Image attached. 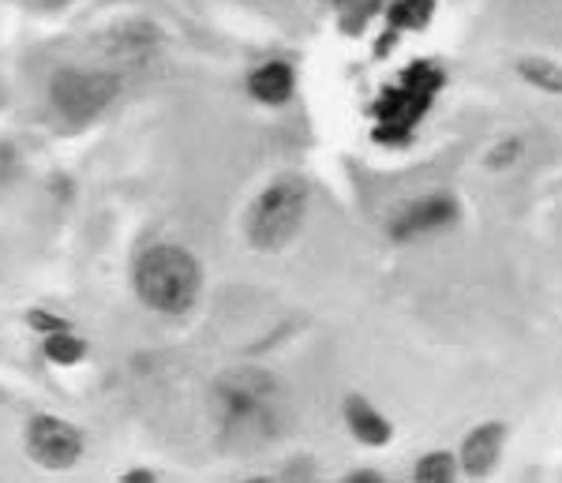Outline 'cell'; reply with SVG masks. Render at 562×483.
Wrapping results in <instances>:
<instances>
[{
    "instance_id": "6da1fadb",
    "label": "cell",
    "mask_w": 562,
    "mask_h": 483,
    "mask_svg": "<svg viewBox=\"0 0 562 483\" xmlns=\"http://www.w3.org/2000/svg\"><path fill=\"white\" fill-rule=\"evenodd\" d=\"M214 405L225 439L262 442L278 427V379L256 368L229 371L214 382Z\"/></svg>"
},
{
    "instance_id": "7a4b0ae2",
    "label": "cell",
    "mask_w": 562,
    "mask_h": 483,
    "mask_svg": "<svg viewBox=\"0 0 562 483\" xmlns=\"http://www.w3.org/2000/svg\"><path fill=\"white\" fill-rule=\"evenodd\" d=\"M203 289V270L195 255L177 244H154L135 259V293L147 307L161 315H184L195 307Z\"/></svg>"
},
{
    "instance_id": "3957f363",
    "label": "cell",
    "mask_w": 562,
    "mask_h": 483,
    "mask_svg": "<svg viewBox=\"0 0 562 483\" xmlns=\"http://www.w3.org/2000/svg\"><path fill=\"white\" fill-rule=\"evenodd\" d=\"M442 83H447V76H442V64H435V60L413 64V68L405 71L394 87H386L383 98H379V105H375V121H379L375 139L409 143L416 124L424 121V113L431 109L435 94L442 90Z\"/></svg>"
},
{
    "instance_id": "277c9868",
    "label": "cell",
    "mask_w": 562,
    "mask_h": 483,
    "mask_svg": "<svg viewBox=\"0 0 562 483\" xmlns=\"http://www.w3.org/2000/svg\"><path fill=\"white\" fill-rule=\"evenodd\" d=\"M307 214V184L296 172L278 177L270 188H262V195L251 203L248 214V240L262 251L285 248L296 236Z\"/></svg>"
},
{
    "instance_id": "5b68a950",
    "label": "cell",
    "mask_w": 562,
    "mask_h": 483,
    "mask_svg": "<svg viewBox=\"0 0 562 483\" xmlns=\"http://www.w3.org/2000/svg\"><path fill=\"white\" fill-rule=\"evenodd\" d=\"M116 90H121V79L113 71H83V68H65L57 71L53 79L49 94H53V105L76 124H87L94 121L98 113H105L113 105Z\"/></svg>"
},
{
    "instance_id": "8992f818",
    "label": "cell",
    "mask_w": 562,
    "mask_h": 483,
    "mask_svg": "<svg viewBox=\"0 0 562 483\" xmlns=\"http://www.w3.org/2000/svg\"><path fill=\"white\" fill-rule=\"evenodd\" d=\"M26 450L42 469H71L83 458V435L57 416H34L26 427Z\"/></svg>"
},
{
    "instance_id": "52a82bcc",
    "label": "cell",
    "mask_w": 562,
    "mask_h": 483,
    "mask_svg": "<svg viewBox=\"0 0 562 483\" xmlns=\"http://www.w3.org/2000/svg\"><path fill=\"white\" fill-rule=\"evenodd\" d=\"M454 222H458V199L428 195V199H416V203H405L402 214L390 222V233H394V240H413V236L439 233Z\"/></svg>"
},
{
    "instance_id": "ba28073f",
    "label": "cell",
    "mask_w": 562,
    "mask_h": 483,
    "mask_svg": "<svg viewBox=\"0 0 562 483\" xmlns=\"http://www.w3.org/2000/svg\"><path fill=\"white\" fill-rule=\"evenodd\" d=\"M503 442H506V427L503 424H480L473 431L465 435L461 442V469L469 476H487L495 469L498 453H503Z\"/></svg>"
},
{
    "instance_id": "9c48e42d",
    "label": "cell",
    "mask_w": 562,
    "mask_h": 483,
    "mask_svg": "<svg viewBox=\"0 0 562 483\" xmlns=\"http://www.w3.org/2000/svg\"><path fill=\"white\" fill-rule=\"evenodd\" d=\"M293 87H296V76L285 60H267L248 76L251 98L262 105H285L289 98H293Z\"/></svg>"
},
{
    "instance_id": "30bf717a",
    "label": "cell",
    "mask_w": 562,
    "mask_h": 483,
    "mask_svg": "<svg viewBox=\"0 0 562 483\" xmlns=\"http://www.w3.org/2000/svg\"><path fill=\"white\" fill-rule=\"evenodd\" d=\"M346 424L352 431V439H360L364 446H386L394 439V427L368 397H349L346 401Z\"/></svg>"
},
{
    "instance_id": "8fae6325",
    "label": "cell",
    "mask_w": 562,
    "mask_h": 483,
    "mask_svg": "<svg viewBox=\"0 0 562 483\" xmlns=\"http://www.w3.org/2000/svg\"><path fill=\"white\" fill-rule=\"evenodd\" d=\"M435 15V0H386V23L394 31H424Z\"/></svg>"
},
{
    "instance_id": "7c38bea8",
    "label": "cell",
    "mask_w": 562,
    "mask_h": 483,
    "mask_svg": "<svg viewBox=\"0 0 562 483\" xmlns=\"http://www.w3.org/2000/svg\"><path fill=\"white\" fill-rule=\"evenodd\" d=\"M416 483H454L458 480V458L450 450H431L416 461L413 469Z\"/></svg>"
},
{
    "instance_id": "4fadbf2b",
    "label": "cell",
    "mask_w": 562,
    "mask_h": 483,
    "mask_svg": "<svg viewBox=\"0 0 562 483\" xmlns=\"http://www.w3.org/2000/svg\"><path fill=\"white\" fill-rule=\"evenodd\" d=\"M45 357H49L53 363H79L87 357V345L79 341L76 334H68V326H60V330L45 334Z\"/></svg>"
},
{
    "instance_id": "5bb4252c",
    "label": "cell",
    "mask_w": 562,
    "mask_h": 483,
    "mask_svg": "<svg viewBox=\"0 0 562 483\" xmlns=\"http://www.w3.org/2000/svg\"><path fill=\"white\" fill-rule=\"evenodd\" d=\"M518 71L525 79H529L532 87H540V90H551V94H562V68L559 64H551V60H521L518 64Z\"/></svg>"
},
{
    "instance_id": "9a60e30c",
    "label": "cell",
    "mask_w": 562,
    "mask_h": 483,
    "mask_svg": "<svg viewBox=\"0 0 562 483\" xmlns=\"http://www.w3.org/2000/svg\"><path fill=\"white\" fill-rule=\"evenodd\" d=\"M334 4L341 8V15H346V23H364L371 12H375L379 4H383V0H334Z\"/></svg>"
},
{
    "instance_id": "2e32d148",
    "label": "cell",
    "mask_w": 562,
    "mask_h": 483,
    "mask_svg": "<svg viewBox=\"0 0 562 483\" xmlns=\"http://www.w3.org/2000/svg\"><path fill=\"white\" fill-rule=\"evenodd\" d=\"M521 154V143L518 139H510V143H498V150L492 154V158H487V166L492 169H503L506 161H514Z\"/></svg>"
},
{
    "instance_id": "e0dca14e",
    "label": "cell",
    "mask_w": 562,
    "mask_h": 483,
    "mask_svg": "<svg viewBox=\"0 0 562 483\" xmlns=\"http://www.w3.org/2000/svg\"><path fill=\"white\" fill-rule=\"evenodd\" d=\"M31 323H34V330H42V334H53V330H60V326H68V323H60L57 315H45V312H31Z\"/></svg>"
},
{
    "instance_id": "ac0fdd59",
    "label": "cell",
    "mask_w": 562,
    "mask_h": 483,
    "mask_svg": "<svg viewBox=\"0 0 562 483\" xmlns=\"http://www.w3.org/2000/svg\"><path fill=\"white\" fill-rule=\"evenodd\" d=\"M346 480H349V483H383V476H379V472H371V469H357V472H349Z\"/></svg>"
},
{
    "instance_id": "d6986e66",
    "label": "cell",
    "mask_w": 562,
    "mask_h": 483,
    "mask_svg": "<svg viewBox=\"0 0 562 483\" xmlns=\"http://www.w3.org/2000/svg\"><path fill=\"white\" fill-rule=\"evenodd\" d=\"M124 480H128V483H139V480H143V483H150V480H154V472H147V469H132Z\"/></svg>"
}]
</instances>
